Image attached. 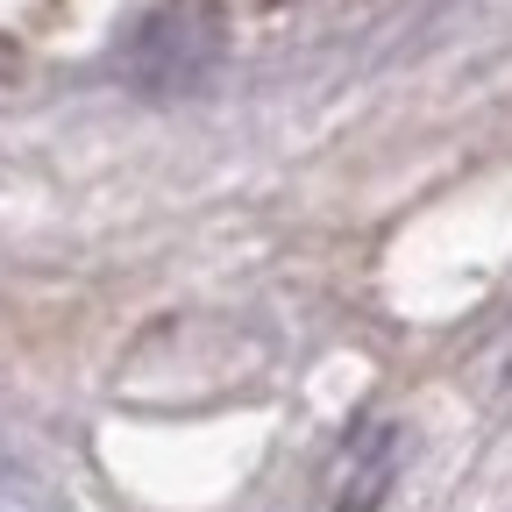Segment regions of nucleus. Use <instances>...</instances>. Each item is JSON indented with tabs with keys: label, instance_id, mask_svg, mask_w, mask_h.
Here are the masks:
<instances>
[{
	"label": "nucleus",
	"instance_id": "obj_1",
	"mask_svg": "<svg viewBox=\"0 0 512 512\" xmlns=\"http://www.w3.org/2000/svg\"><path fill=\"white\" fill-rule=\"evenodd\" d=\"M221 57V22L207 0H150V8L121 29V79L136 93H192Z\"/></svg>",
	"mask_w": 512,
	"mask_h": 512
},
{
	"label": "nucleus",
	"instance_id": "obj_2",
	"mask_svg": "<svg viewBox=\"0 0 512 512\" xmlns=\"http://www.w3.org/2000/svg\"><path fill=\"white\" fill-rule=\"evenodd\" d=\"M399 477V427H370L349 441V456L335 470V491H328V512H377L384 491Z\"/></svg>",
	"mask_w": 512,
	"mask_h": 512
}]
</instances>
